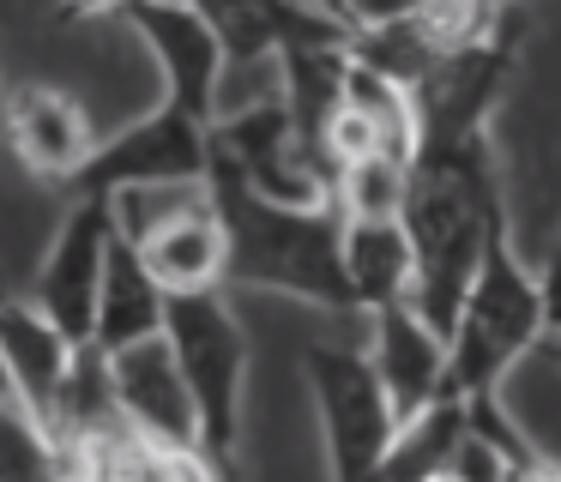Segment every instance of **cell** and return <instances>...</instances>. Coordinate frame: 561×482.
Wrapping results in <instances>:
<instances>
[{"label":"cell","instance_id":"obj_20","mask_svg":"<svg viewBox=\"0 0 561 482\" xmlns=\"http://www.w3.org/2000/svg\"><path fill=\"white\" fill-rule=\"evenodd\" d=\"M127 7H134V0H61V7H55V19H61V24H79V19H122Z\"/></svg>","mask_w":561,"mask_h":482},{"label":"cell","instance_id":"obj_18","mask_svg":"<svg viewBox=\"0 0 561 482\" xmlns=\"http://www.w3.org/2000/svg\"><path fill=\"white\" fill-rule=\"evenodd\" d=\"M411 199V151H368L332 175L339 217H404Z\"/></svg>","mask_w":561,"mask_h":482},{"label":"cell","instance_id":"obj_4","mask_svg":"<svg viewBox=\"0 0 561 482\" xmlns=\"http://www.w3.org/2000/svg\"><path fill=\"white\" fill-rule=\"evenodd\" d=\"M308 398H314V428H320V458H327V482H380L387 446L399 434L387 392H380L375 368H368L363 337H327V344L302 349Z\"/></svg>","mask_w":561,"mask_h":482},{"label":"cell","instance_id":"obj_21","mask_svg":"<svg viewBox=\"0 0 561 482\" xmlns=\"http://www.w3.org/2000/svg\"><path fill=\"white\" fill-rule=\"evenodd\" d=\"M61 482H103V477H91V470H79V464H67V477Z\"/></svg>","mask_w":561,"mask_h":482},{"label":"cell","instance_id":"obj_9","mask_svg":"<svg viewBox=\"0 0 561 482\" xmlns=\"http://www.w3.org/2000/svg\"><path fill=\"white\" fill-rule=\"evenodd\" d=\"M363 349H368V368H375V380L399 422H411L416 410L440 404L453 392L447 332L416 301H387V308L363 313Z\"/></svg>","mask_w":561,"mask_h":482},{"label":"cell","instance_id":"obj_2","mask_svg":"<svg viewBox=\"0 0 561 482\" xmlns=\"http://www.w3.org/2000/svg\"><path fill=\"white\" fill-rule=\"evenodd\" d=\"M543 337H549L543 284H537V272L519 260L513 223H507V229H495V241L483 248V265H477L471 289H465L459 313H453V325H447L453 398H465V404L495 398Z\"/></svg>","mask_w":561,"mask_h":482},{"label":"cell","instance_id":"obj_17","mask_svg":"<svg viewBox=\"0 0 561 482\" xmlns=\"http://www.w3.org/2000/svg\"><path fill=\"white\" fill-rule=\"evenodd\" d=\"M67 464L61 434L0 380V482H61Z\"/></svg>","mask_w":561,"mask_h":482},{"label":"cell","instance_id":"obj_12","mask_svg":"<svg viewBox=\"0 0 561 482\" xmlns=\"http://www.w3.org/2000/svg\"><path fill=\"white\" fill-rule=\"evenodd\" d=\"M110 386L122 416L134 422L146 440L158 446H194L199 452V422H194V398H187V380L175 368L170 337H146V344H127L110 356Z\"/></svg>","mask_w":561,"mask_h":482},{"label":"cell","instance_id":"obj_23","mask_svg":"<svg viewBox=\"0 0 561 482\" xmlns=\"http://www.w3.org/2000/svg\"><path fill=\"white\" fill-rule=\"evenodd\" d=\"M495 7H519V0H495Z\"/></svg>","mask_w":561,"mask_h":482},{"label":"cell","instance_id":"obj_1","mask_svg":"<svg viewBox=\"0 0 561 482\" xmlns=\"http://www.w3.org/2000/svg\"><path fill=\"white\" fill-rule=\"evenodd\" d=\"M211 205L224 217V241H230V272L224 289H260V296H290L327 313H356L351 277H344V217L339 205H284L260 199L242 175L211 157Z\"/></svg>","mask_w":561,"mask_h":482},{"label":"cell","instance_id":"obj_19","mask_svg":"<svg viewBox=\"0 0 561 482\" xmlns=\"http://www.w3.org/2000/svg\"><path fill=\"white\" fill-rule=\"evenodd\" d=\"M537 284H543V308H549V332L561 337V236H556V248H549V260H543V272H537Z\"/></svg>","mask_w":561,"mask_h":482},{"label":"cell","instance_id":"obj_5","mask_svg":"<svg viewBox=\"0 0 561 482\" xmlns=\"http://www.w3.org/2000/svg\"><path fill=\"white\" fill-rule=\"evenodd\" d=\"M206 175H211V120L187 115L175 103H158L134 127L98 139L73 193L115 199V193L134 187H206Z\"/></svg>","mask_w":561,"mask_h":482},{"label":"cell","instance_id":"obj_11","mask_svg":"<svg viewBox=\"0 0 561 482\" xmlns=\"http://www.w3.org/2000/svg\"><path fill=\"white\" fill-rule=\"evenodd\" d=\"M134 248L170 296L224 289V272H230V241H224V217L211 205V187H187L170 211L139 229Z\"/></svg>","mask_w":561,"mask_h":482},{"label":"cell","instance_id":"obj_6","mask_svg":"<svg viewBox=\"0 0 561 482\" xmlns=\"http://www.w3.org/2000/svg\"><path fill=\"white\" fill-rule=\"evenodd\" d=\"M206 12V24L230 48V79H224V108L254 103L278 91V55L302 43H351L344 24H332L314 0H187ZM218 108V115H224Z\"/></svg>","mask_w":561,"mask_h":482},{"label":"cell","instance_id":"obj_14","mask_svg":"<svg viewBox=\"0 0 561 482\" xmlns=\"http://www.w3.org/2000/svg\"><path fill=\"white\" fill-rule=\"evenodd\" d=\"M163 320H170V289L151 277L139 248L115 229L110 265H103V289H98V320H91V349L115 356L127 344H146V337L163 332Z\"/></svg>","mask_w":561,"mask_h":482},{"label":"cell","instance_id":"obj_13","mask_svg":"<svg viewBox=\"0 0 561 482\" xmlns=\"http://www.w3.org/2000/svg\"><path fill=\"white\" fill-rule=\"evenodd\" d=\"M79 368V344L31 296L0 301V380L13 386L43 422H55L67 380Z\"/></svg>","mask_w":561,"mask_h":482},{"label":"cell","instance_id":"obj_10","mask_svg":"<svg viewBox=\"0 0 561 482\" xmlns=\"http://www.w3.org/2000/svg\"><path fill=\"white\" fill-rule=\"evenodd\" d=\"M0 133H7L19 163L49 187H73L85 175L91 151H98L91 115L61 84H13L0 96Z\"/></svg>","mask_w":561,"mask_h":482},{"label":"cell","instance_id":"obj_15","mask_svg":"<svg viewBox=\"0 0 561 482\" xmlns=\"http://www.w3.org/2000/svg\"><path fill=\"white\" fill-rule=\"evenodd\" d=\"M344 277H351L356 313L416 296V253L404 217H344Z\"/></svg>","mask_w":561,"mask_h":482},{"label":"cell","instance_id":"obj_8","mask_svg":"<svg viewBox=\"0 0 561 482\" xmlns=\"http://www.w3.org/2000/svg\"><path fill=\"white\" fill-rule=\"evenodd\" d=\"M115 248V205L98 193H79L67 205L61 229L49 236L31 277V301L73 337L79 349L91 344V320H98V289H103V265Z\"/></svg>","mask_w":561,"mask_h":482},{"label":"cell","instance_id":"obj_16","mask_svg":"<svg viewBox=\"0 0 561 482\" xmlns=\"http://www.w3.org/2000/svg\"><path fill=\"white\" fill-rule=\"evenodd\" d=\"M465 428H471V404L465 398H440V404L416 410L411 422H399L387 446V464H380V482H428L440 470H453V452H459Z\"/></svg>","mask_w":561,"mask_h":482},{"label":"cell","instance_id":"obj_22","mask_svg":"<svg viewBox=\"0 0 561 482\" xmlns=\"http://www.w3.org/2000/svg\"><path fill=\"white\" fill-rule=\"evenodd\" d=\"M428 482H465V477H459V470H440V477H428Z\"/></svg>","mask_w":561,"mask_h":482},{"label":"cell","instance_id":"obj_3","mask_svg":"<svg viewBox=\"0 0 561 482\" xmlns=\"http://www.w3.org/2000/svg\"><path fill=\"white\" fill-rule=\"evenodd\" d=\"M163 337H170L175 368H182L187 398H194L199 452L224 477H236V458H242V410H248V332L230 308V289L170 296Z\"/></svg>","mask_w":561,"mask_h":482},{"label":"cell","instance_id":"obj_7","mask_svg":"<svg viewBox=\"0 0 561 482\" xmlns=\"http://www.w3.org/2000/svg\"><path fill=\"white\" fill-rule=\"evenodd\" d=\"M122 24L146 43L151 67L163 79V103L187 108L199 120H218L224 108V79H230V48L206 24V12L187 0H134Z\"/></svg>","mask_w":561,"mask_h":482}]
</instances>
